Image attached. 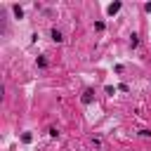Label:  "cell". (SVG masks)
Masks as SVG:
<instances>
[{
    "instance_id": "cell-1",
    "label": "cell",
    "mask_w": 151,
    "mask_h": 151,
    "mask_svg": "<svg viewBox=\"0 0 151 151\" xmlns=\"http://www.w3.org/2000/svg\"><path fill=\"white\" fill-rule=\"evenodd\" d=\"M52 40H54V42H61V40H64V35H61V31H57V28H52Z\"/></svg>"
},
{
    "instance_id": "cell-2",
    "label": "cell",
    "mask_w": 151,
    "mask_h": 151,
    "mask_svg": "<svg viewBox=\"0 0 151 151\" xmlns=\"http://www.w3.org/2000/svg\"><path fill=\"white\" fill-rule=\"evenodd\" d=\"M92 101V90H85L83 92V104H90Z\"/></svg>"
},
{
    "instance_id": "cell-3",
    "label": "cell",
    "mask_w": 151,
    "mask_h": 151,
    "mask_svg": "<svg viewBox=\"0 0 151 151\" xmlns=\"http://www.w3.org/2000/svg\"><path fill=\"white\" fill-rule=\"evenodd\" d=\"M118 9H120V2H113V5H109V9H106V12H109V14H116Z\"/></svg>"
},
{
    "instance_id": "cell-4",
    "label": "cell",
    "mask_w": 151,
    "mask_h": 151,
    "mask_svg": "<svg viewBox=\"0 0 151 151\" xmlns=\"http://www.w3.org/2000/svg\"><path fill=\"white\" fill-rule=\"evenodd\" d=\"M21 142H24V144H31V142H33L31 132H24V134H21Z\"/></svg>"
},
{
    "instance_id": "cell-5",
    "label": "cell",
    "mask_w": 151,
    "mask_h": 151,
    "mask_svg": "<svg viewBox=\"0 0 151 151\" xmlns=\"http://www.w3.org/2000/svg\"><path fill=\"white\" fill-rule=\"evenodd\" d=\"M14 14H17V17H19V19H21V14H24V9H21V7H19V5H14Z\"/></svg>"
},
{
    "instance_id": "cell-6",
    "label": "cell",
    "mask_w": 151,
    "mask_h": 151,
    "mask_svg": "<svg viewBox=\"0 0 151 151\" xmlns=\"http://www.w3.org/2000/svg\"><path fill=\"white\" fill-rule=\"evenodd\" d=\"M139 134L142 137H151V130H139Z\"/></svg>"
},
{
    "instance_id": "cell-7",
    "label": "cell",
    "mask_w": 151,
    "mask_h": 151,
    "mask_svg": "<svg viewBox=\"0 0 151 151\" xmlns=\"http://www.w3.org/2000/svg\"><path fill=\"white\" fill-rule=\"evenodd\" d=\"M146 12H151V2H149V5H146Z\"/></svg>"
}]
</instances>
